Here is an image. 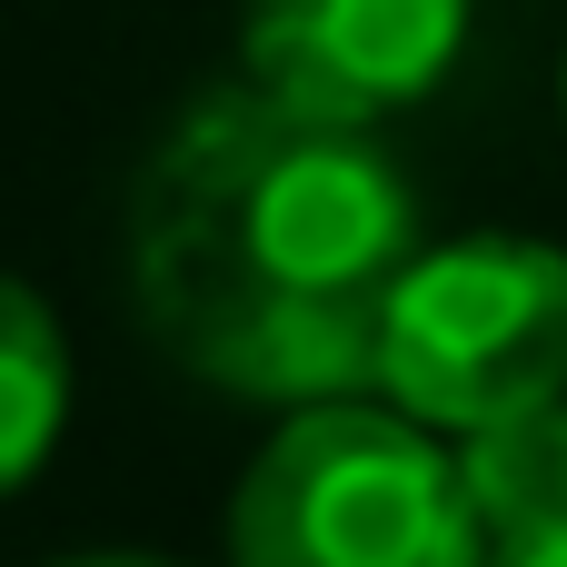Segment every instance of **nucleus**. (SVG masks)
I'll return each mask as SVG.
<instances>
[{
    "label": "nucleus",
    "instance_id": "obj_1",
    "mask_svg": "<svg viewBox=\"0 0 567 567\" xmlns=\"http://www.w3.org/2000/svg\"><path fill=\"white\" fill-rule=\"evenodd\" d=\"M419 259V199L399 159L289 100L219 90L130 199V289L150 339L239 399H359L379 389V329Z\"/></svg>",
    "mask_w": 567,
    "mask_h": 567
},
{
    "label": "nucleus",
    "instance_id": "obj_2",
    "mask_svg": "<svg viewBox=\"0 0 567 567\" xmlns=\"http://www.w3.org/2000/svg\"><path fill=\"white\" fill-rule=\"evenodd\" d=\"M229 567H478V518L439 429L319 399L239 478Z\"/></svg>",
    "mask_w": 567,
    "mask_h": 567
},
{
    "label": "nucleus",
    "instance_id": "obj_3",
    "mask_svg": "<svg viewBox=\"0 0 567 567\" xmlns=\"http://www.w3.org/2000/svg\"><path fill=\"white\" fill-rule=\"evenodd\" d=\"M379 389L449 439L567 399V249L548 239L419 249L379 329Z\"/></svg>",
    "mask_w": 567,
    "mask_h": 567
},
{
    "label": "nucleus",
    "instance_id": "obj_4",
    "mask_svg": "<svg viewBox=\"0 0 567 567\" xmlns=\"http://www.w3.org/2000/svg\"><path fill=\"white\" fill-rule=\"evenodd\" d=\"M468 0H249V80L309 120L379 130L449 80Z\"/></svg>",
    "mask_w": 567,
    "mask_h": 567
},
{
    "label": "nucleus",
    "instance_id": "obj_5",
    "mask_svg": "<svg viewBox=\"0 0 567 567\" xmlns=\"http://www.w3.org/2000/svg\"><path fill=\"white\" fill-rule=\"evenodd\" d=\"M458 498L478 518V548H508V538L567 518V399L468 429L458 439Z\"/></svg>",
    "mask_w": 567,
    "mask_h": 567
},
{
    "label": "nucleus",
    "instance_id": "obj_6",
    "mask_svg": "<svg viewBox=\"0 0 567 567\" xmlns=\"http://www.w3.org/2000/svg\"><path fill=\"white\" fill-rule=\"evenodd\" d=\"M60 409H70V349H60V319L40 309V289L0 279V498L50 458Z\"/></svg>",
    "mask_w": 567,
    "mask_h": 567
},
{
    "label": "nucleus",
    "instance_id": "obj_7",
    "mask_svg": "<svg viewBox=\"0 0 567 567\" xmlns=\"http://www.w3.org/2000/svg\"><path fill=\"white\" fill-rule=\"evenodd\" d=\"M488 567H567V518L528 528V538H508V548H488Z\"/></svg>",
    "mask_w": 567,
    "mask_h": 567
},
{
    "label": "nucleus",
    "instance_id": "obj_8",
    "mask_svg": "<svg viewBox=\"0 0 567 567\" xmlns=\"http://www.w3.org/2000/svg\"><path fill=\"white\" fill-rule=\"evenodd\" d=\"M60 567H169V558H60Z\"/></svg>",
    "mask_w": 567,
    "mask_h": 567
}]
</instances>
